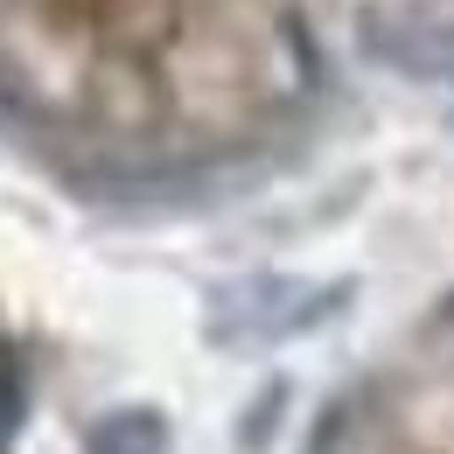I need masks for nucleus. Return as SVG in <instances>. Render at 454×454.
<instances>
[{
	"label": "nucleus",
	"mask_w": 454,
	"mask_h": 454,
	"mask_svg": "<svg viewBox=\"0 0 454 454\" xmlns=\"http://www.w3.org/2000/svg\"><path fill=\"white\" fill-rule=\"evenodd\" d=\"M342 301H356V280H294V273H252V280H231L210 294V315L203 329L217 349H273L294 342L308 329H329L342 315Z\"/></svg>",
	"instance_id": "obj_1"
},
{
	"label": "nucleus",
	"mask_w": 454,
	"mask_h": 454,
	"mask_svg": "<svg viewBox=\"0 0 454 454\" xmlns=\"http://www.w3.org/2000/svg\"><path fill=\"white\" fill-rule=\"evenodd\" d=\"M168 412L161 405H113L84 427V454H168Z\"/></svg>",
	"instance_id": "obj_2"
},
{
	"label": "nucleus",
	"mask_w": 454,
	"mask_h": 454,
	"mask_svg": "<svg viewBox=\"0 0 454 454\" xmlns=\"http://www.w3.org/2000/svg\"><path fill=\"white\" fill-rule=\"evenodd\" d=\"M21 427H28V356L14 336H0V454L21 441Z\"/></svg>",
	"instance_id": "obj_3"
},
{
	"label": "nucleus",
	"mask_w": 454,
	"mask_h": 454,
	"mask_svg": "<svg viewBox=\"0 0 454 454\" xmlns=\"http://www.w3.org/2000/svg\"><path fill=\"white\" fill-rule=\"evenodd\" d=\"M286 398H294V385H286V378H266V385H259V398H245V412H238V448H245V454L273 448Z\"/></svg>",
	"instance_id": "obj_4"
},
{
	"label": "nucleus",
	"mask_w": 454,
	"mask_h": 454,
	"mask_svg": "<svg viewBox=\"0 0 454 454\" xmlns=\"http://www.w3.org/2000/svg\"><path fill=\"white\" fill-rule=\"evenodd\" d=\"M454 70V21H419V77Z\"/></svg>",
	"instance_id": "obj_5"
}]
</instances>
